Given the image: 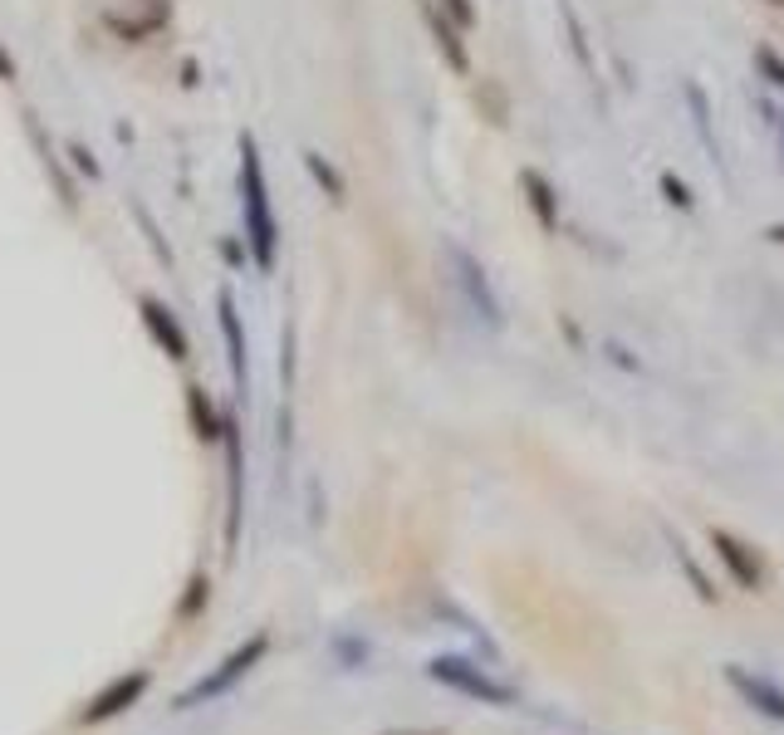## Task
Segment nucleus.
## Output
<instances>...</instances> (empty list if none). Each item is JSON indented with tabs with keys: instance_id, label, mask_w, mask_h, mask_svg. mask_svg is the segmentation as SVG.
Returning a JSON list of instances; mask_svg holds the SVG:
<instances>
[{
	"instance_id": "19",
	"label": "nucleus",
	"mask_w": 784,
	"mask_h": 735,
	"mask_svg": "<svg viewBox=\"0 0 784 735\" xmlns=\"http://www.w3.org/2000/svg\"><path fill=\"white\" fill-rule=\"evenodd\" d=\"M755 64H760L764 74H770V84H774V88H784V59L774 54V49H764V45H760V49H755Z\"/></svg>"
},
{
	"instance_id": "14",
	"label": "nucleus",
	"mask_w": 784,
	"mask_h": 735,
	"mask_svg": "<svg viewBox=\"0 0 784 735\" xmlns=\"http://www.w3.org/2000/svg\"><path fill=\"white\" fill-rule=\"evenodd\" d=\"M686 103H691V113H696V133H701L706 152H711V162H715V157H721V147H715V137H711V108H706L701 84H686Z\"/></svg>"
},
{
	"instance_id": "3",
	"label": "nucleus",
	"mask_w": 784,
	"mask_h": 735,
	"mask_svg": "<svg viewBox=\"0 0 784 735\" xmlns=\"http://www.w3.org/2000/svg\"><path fill=\"white\" fill-rule=\"evenodd\" d=\"M265 652H270V637H265V633L245 637L235 652L221 657V666H216V672H206L201 682L186 686V691L176 696V711H192V706H206V701H216V696H225L235 682H241V676H250V666L265 662Z\"/></svg>"
},
{
	"instance_id": "5",
	"label": "nucleus",
	"mask_w": 784,
	"mask_h": 735,
	"mask_svg": "<svg viewBox=\"0 0 784 735\" xmlns=\"http://www.w3.org/2000/svg\"><path fill=\"white\" fill-rule=\"evenodd\" d=\"M711 549L715 559H721L725 568H731V578L745 588V593H755V588L764 584V568H760V554H755L745 539H735L731 529H711Z\"/></svg>"
},
{
	"instance_id": "20",
	"label": "nucleus",
	"mask_w": 784,
	"mask_h": 735,
	"mask_svg": "<svg viewBox=\"0 0 784 735\" xmlns=\"http://www.w3.org/2000/svg\"><path fill=\"white\" fill-rule=\"evenodd\" d=\"M441 5H446V20H451V25H461V29L476 25V10H470V0H441Z\"/></svg>"
},
{
	"instance_id": "7",
	"label": "nucleus",
	"mask_w": 784,
	"mask_h": 735,
	"mask_svg": "<svg viewBox=\"0 0 784 735\" xmlns=\"http://www.w3.org/2000/svg\"><path fill=\"white\" fill-rule=\"evenodd\" d=\"M446 250H451V260H456L461 284H466V294H470V304H476V314L500 329V299H495V290H490L486 270H480V265L470 260V250H461V245H446Z\"/></svg>"
},
{
	"instance_id": "16",
	"label": "nucleus",
	"mask_w": 784,
	"mask_h": 735,
	"mask_svg": "<svg viewBox=\"0 0 784 735\" xmlns=\"http://www.w3.org/2000/svg\"><path fill=\"white\" fill-rule=\"evenodd\" d=\"M304 162H309V172H314V176H319V182H323V192H329V196H333V201H339V196H343V176H339V172H333V167H329V162H323V157H319V152H304Z\"/></svg>"
},
{
	"instance_id": "11",
	"label": "nucleus",
	"mask_w": 784,
	"mask_h": 735,
	"mask_svg": "<svg viewBox=\"0 0 784 735\" xmlns=\"http://www.w3.org/2000/svg\"><path fill=\"white\" fill-rule=\"evenodd\" d=\"M221 333H225V348H231L235 378H245V339H241V319H235L231 294H221Z\"/></svg>"
},
{
	"instance_id": "15",
	"label": "nucleus",
	"mask_w": 784,
	"mask_h": 735,
	"mask_svg": "<svg viewBox=\"0 0 784 735\" xmlns=\"http://www.w3.org/2000/svg\"><path fill=\"white\" fill-rule=\"evenodd\" d=\"M672 549H676V564H682V568H686V578H691V584H696V593H701L706 603H711V598H715V588L706 584V574H701V568H696V559L686 554V544H682V539H672Z\"/></svg>"
},
{
	"instance_id": "4",
	"label": "nucleus",
	"mask_w": 784,
	"mask_h": 735,
	"mask_svg": "<svg viewBox=\"0 0 784 735\" xmlns=\"http://www.w3.org/2000/svg\"><path fill=\"white\" fill-rule=\"evenodd\" d=\"M143 691H147V672H123V676H118V682H108L103 691H98L94 701L84 706V715H78V725H103V721H113V715L133 711V706L143 701Z\"/></svg>"
},
{
	"instance_id": "22",
	"label": "nucleus",
	"mask_w": 784,
	"mask_h": 735,
	"mask_svg": "<svg viewBox=\"0 0 784 735\" xmlns=\"http://www.w3.org/2000/svg\"><path fill=\"white\" fill-rule=\"evenodd\" d=\"M402 735H437V731H402Z\"/></svg>"
},
{
	"instance_id": "21",
	"label": "nucleus",
	"mask_w": 784,
	"mask_h": 735,
	"mask_svg": "<svg viewBox=\"0 0 784 735\" xmlns=\"http://www.w3.org/2000/svg\"><path fill=\"white\" fill-rule=\"evenodd\" d=\"M770 241H780V245H784V225H770Z\"/></svg>"
},
{
	"instance_id": "8",
	"label": "nucleus",
	"mask_w": 784,
	"mask_h": 735,
	"mask_svg": "<svg viewBox=\"0 0 784 735\" xmlns=\"http://www.w3.org/2000/svg\"><path fill=\"white\" fill-rule=\"evenodd\" d=\"M519 186H525V201H529V211H535V221L544 225V231H554L559 225V196H554V186H549V176L535 172V167H525V172H519Z\"/></svg>"
},
{
	"instance_id": "13",
	"label": "nucleus",
	"mask_w": 784,
	"mask_h": 735,
	"mask_svg": "<svg viewBox=\"0 0 784 735\" xmlns=\"http://www.w3.org/2000/svg\"><path fill=\"white\" fill-rule=\"evenodd\" d=\"M559 15H564V29H568V49H574L578 69H584V74H593V54H588V39H584V25H578L574 5H568V0H559Z\"/></svg>"
},
{
	"instance_id": "17",
	"label": "nucleus",
	"mask_w": 784,
	"mask_h": 735,
	"mask_svg": "<svg viewBox=\"0 0 784 735\" xmlns=\"http://www.w3.org/2000/svg\"><path fill=\"white\" fill-rule=\"evenodd\" d=\"M206 588H211V584H206V578L196 574L192 584H186V598H182V603H176V617H192V613H201V608H206Z\"/></svg>"
},
{
	"instance_id": "6",
	"label": "nucleus",
	"mask_w": 784,
	"mask_h": 735,
	"mask_svg": "<svg viewBox=\"0 0 784 735\" xmlns=\"http://www.w3.org/2000/svg\"><path fill=\"white\" fill-rule=\"evenodd\" d=\"M725 682H731L755 711H764L770 721H784V686L780 682H770V676H760V672H745V666H725Z\"/></svg>"
},
{
	"instance_id": "12",
	"label": "nucleus",
	"mask_w": 784,
	"mask_h": 735,
	"mask_svg": "<svg viewBox=\"0 0 784 735\" xmlns=\"http://www.w3.org/2000/svg\"><path fill=\"white\" fill-rule=\"evenodd\" d=\"M186 407H192L196 437H201V441H216V437L225 431V427H221V417H216V407H211V397H206L201 388H192V392H186Z\"/></svg>"
},
{
	"instance_id": "18",
	"label": "nucleus",
	"mask_w": 784,
	"mask_h": 735,
	"mask_svg": "<svg viewBox=\"0 0 784 735\" xmlns=\"http://www.w3.org/2000/svg\"><path fill=\"white\" fill-rule=\"evenodd\" d=\"M657 182H662V192H666V201H672V206H676V211H691V206H696V201H691V192H686V182H676V176H672V172H662V176H657Z\"/></svg>"
},
{
	"instance_id": "1",
	"label": "nucleus",
	"mask_w": 784,
	"mask_h": 735,
	"mask_svg": "<svg viewBox=\"0 0 784 735\" xmlns=\"http://www.w3.org/2000/svg\"><path fill=\"white\" fill-rule=\"evenodd\" d=\"M241 196H245V231L255 245V265L270 270L274 265V216H270V192H265L260 152L250 137H241Z\"/></svg>"
},
{
	"instance_id": "9",
	"label": "nucleus",
	"mask_w": 784,
	"mask_h": 735,
	"mask_svg": "<svg viewBox=\"0 0 784 735\" xmlns=\"http://www.w3.org/2000/svg\"><path fill=\"white\" fill-rule=\"evenodd\" d=\"M143 319H147V329H152L157 339H162L167 358H186V333L176 329V319H172V309H167V304L143 299Z\"/></svg>"
},
{
	"instance_id": "2",
	"label": "nucleus",
	"mask_w": 784,
	"mask_h": 735,
	"mask_svg": "<svg viewBox=\"0 0 784 735\" xmlns=\"http://www.w3.org/2000/svg\"><path fill=\"white\" fill-rule=\"evenodd\" d=\"M427 676L437 686H446V691H456V696H470V701H480V706H519V691L515 686H505L500 676H490L486 666H476V662H466V657H431L427 662Z\"/></svg>"
},
{
	"instance_id": "10",
	"label": "nucleus",
	"mask_w": 784,
	"mask_h": 735,
	"mask_svg": "<svg viewBox=\"0 0 784 735\" xmlns=\"http://www.w3.org/2000/svg\"><path fill=\"white\" fill-rule=\"evenodd\" d=\"M427 25H431V39H437V49H441V59H446L456 74H466L470 69V59H466V45H461V35H456V25H451L446 15H441L437 5H427Z\"/></svg>"
}]
</instances>
